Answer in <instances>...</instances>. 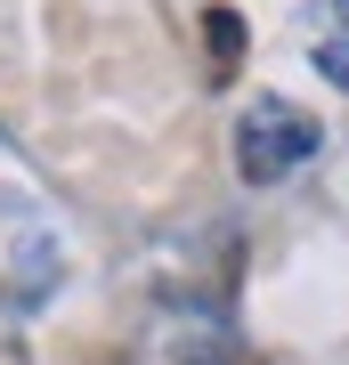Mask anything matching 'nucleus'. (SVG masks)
<instances>
[{
	"label": "nucleus",
	"instance_id": "nucleus-1",
	"mask_svg": "<svg viewBox=\"0 0 349 365\" xmlns=\"http://www.w3.org/2000/svg\"><path fill=\"white\" fill-rule=\"evenodd\" d=\"M317 146H325V122L309 106H293V98H252L244 114H236V170H244L252 187L293 179Z\"/></svg>",
	"mask_w": 349,
	"mask_h": 365
},
{
	"label": "nucleus",
	"instance_id": "nucleus-2",
	"mask_svg": "<svg viewBox=\"0 0 349 365\" xmlns=\"http://www.w3.org/2000/svg\"><path fill=\"white\" fill-rule=\"evenodd\" d=\"M309 66L333 81V90H349V25H333L325 41H309Z\"/></svg>",
	"mask_w": 349,
	"mask_h": 365
},
{
	"label": "nucleus",
	"instance_id": "nucleus-3",
	"mask_svg": "<svg viewBox=\"0 0 349 365\" xmlns=\"http://www.w3.org/2000/svg\"><path fill=\"white\" fill-rule=\"evenodd\" d=\"M203 33H211V49H220L228 66L244 57V16H236V9H211V16H203Z\"/></svg>",
	"mask_w": 349,
	"mask_h": 365
}]
</instances>
